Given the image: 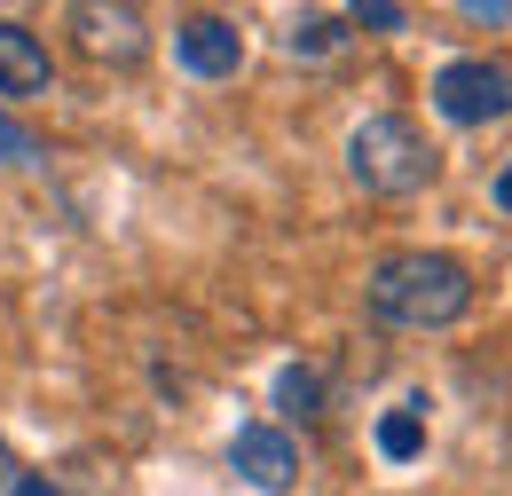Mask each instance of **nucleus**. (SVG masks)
<instances>
[{
  "label": "nucleus",
  "mask_w": 512,
  "mask_h": 496,
  "mask_svg": "<svg viewBox=\"0 0 512 496\" xmlns=\"http://www.w3.org/2000/svg\"><path fill=\"white\" fill-rule=\"evenodd\" d=\"M355 32H347V16H300L292 32H284V48L292 56H331V48H347Z\"/></svg>",
  "instance_id": "obj_10"
},
{
  "label": "nucleus",
  "mask_w": 512,
  "mask_h": 496,
  "mask_svg": "<svg viewBox=\"0 0 512 496\" xmlns=\"http://www.w3.org/2000/svg\"><path fill=\"white\" fill-rule=\"evenodd\" d=\"M347 166H355V182L371 189V197H418V189L434 182V142H426V126L402 119V111H379V119H363L347 134Z\"/></svg>",
  "instance_id": "obj_2"
},
{
  "label": "nucleus",
  "mask_w": 512,
  "mask_h": 496,
  "mask_svg": "<svg viewBox=\"0 0 512 496\" xmlns=\"http://www.w3.org/2000/svg\"><path fill=\"white\" fill-rule=\"evenodd\" d=\"M174 56H182V71H197V79H237L245 32H237L229 16H190V24L174 32Z\"/></svg>",
  "instance_id": "obj_6"
},
{
  "label": "nucleus",
  "mask_w": 512,
  "mask_h": 496,
  "mask_svg": "<svg viewBox=\"0 0 512 496\" xmlns=\"http://www.w3.org/2000/svg\"><path fill=\"white\" fill-rule=\"evenodd\" d=\"M465 24H512V0H465Z\"/></svg>",
  "instance_id": "obj_13"
},
{
  "label": "nucleus",
  "mask_w": 512,
  "mask_h": 496,
  "mask_svg": "<svg viewBox=\"0 0 512 496\" xmlns=\"http://www.w3.org/2000/svg\"><path fill=\"white\" fill-rule=\"evenodd\" d=\"M229 473L253 481L260 496L292 489V481H300V441L284 434V426H237V441H229Z\"/></svg>",
  "instance_id": "obj_4"
},
{
  "label": "nucleus",
  "mask_w": 512,
  "mask_h": 496,
  "mask_svg": "<svg viewBox=\"0 0 512 496\" xmlns=\"http://www.w3.org/2000/svg\"><path fill=\"white\" fill-rule=\"evenodd\" d=\"M410 24V8H394V0H355L347 8V32H402Z\"/></svg>",
  "instance_id": "obj_11"
},
{
  "label": "nucleus",
  "mask_w": 512,
  "mask_h": 496,
  "mask_svg": "<svg viewBox=\"0 0 512 496\" xmlns=\"http://www.w3.org/2000/svg\"><path fill=\"white\" fill-rule=\"evenodd\" d=\"M8 496H64V489H56L48 473H16V481H8Z\"/></svg>",
  "instance_id": "obj_14"
},
{
  "label": "nucleus",
  "mask_w": 512,
  "mask_h": 496,
  "mask_svg": "<svg viewBox=\"0 0 512 496\" xmlns=\"http://www.w3.org/2000/svg\"><path fill=\"white\" fill-rule=\"evenodd\" d=\"M48 79H56V63H48V48H40V32L0 24V95L32 103V95H48Z\"/></svg>",
  "instance_id": "obj_7"
},
{
  "label": "nucleus",
  "mask_w": 512,
  "mask_h": 496,
  "mask_svg": "<svg viewBox=\"0 0 512 496\" xmlns=\"http://www.w3.org/2000/svg\"><path fill=\"white\" fill-rule=\"evenodd\" d=\"M71 32H79V48L95 63H142V48H150L142 8H103V0H79L71 8Z\"/></svg>",
  "instance_id": "obj_5"
},
{
  "label": "nucleus",
  "mask_w": 512,
  "mask_h": 496,
  "mask_svg": "<svg viewBox=\"0 0 512 496\" xmlns=\"http://www.w3.org/2000/svg\"><path fill=\"white\" fill-rule=\"evenodd\" d=\"M434 111L449 126H497L512 119V63H489V56H457L434 71Z\"/></svg>",
  "instance_id": "obj_3"
},
{
  "label": "nucleus",
  "mask_w": 512,
  "mask_h": 496,
  "mask_svg": "<svg viewBox=\"0 0 512 496\" xmlns=\"http://www.w3.org/2000/svg\"><path fill=\"white\" fill-rule=\"evenodd\" d=\"M0 158H8V166H32V134L16 119H0Z\"/></svg>",
  "instance_id": "obj_12"
},
{
  "label": "nucleus",
  "mask_w": 512,
  "mask_h": 496,
  "mask_svg": "<svg viewBox=\"0 0 512 496\" xmlns=\"http://www.w3.org/2000/svg\"><path fill=\"white\" fill-rule=\"evenodd\" d=\"M418 449H426V402H394L379 418V457L386 465H410Z\"/></svg>",
  "instance_id": "obj_8"
},
{
  "label": "nucleus",
  "mask_w": 512,
  "mask_h": 496,
  "mask_svg": "<svg viewBox=\"0 0 512 496\" xmlns=\"http://www.w3.org/2000/svg\"><path fill=\"white\" fill-rule=\"evenodd\" d=\"M363 308L386 331H449L457 315L473 308V268L449 260V252H394V260L371 268Z\"/></svg>",
  "instance_id": "obj_1"
},
{
  "label": "nucleus",
  "mask_w": 512,
  "mask_h": 496,
  "mask_svg": "<svg viewBox=\"0 0 512 496\" xmlns=\"http://www.w3.org/2000/svg\"><path fill=\"white\" fill-rule=\"evenodd\" d=\"M276 410L300 418V426L323 418V371H316V363H284V371H276Z\"/></svg>",
  "instance_id": "obj_9"
},
{
  "label": "nucleus",
  "mask_w": 512,
  "mask_h": 496,
  "mask_svg": "<svg viewBox=\"0 0 512 496\" xmlns=\"http://www.w3.org/2000/svg\"><path fill=\"white\" fill-rule=\"evenodd\" d=\"M8 481H16V457H8V441H0V496H8Z\"/></svg>",
  "instance_id": "obj_16"
},
{
  "label": "nucleus",
  "mask_w": 512,
  "mask_h": 496,
  "mask_svg": "<svg viewBox=\"0 0 512 496\" xmlns=\"http://www.w3.org/2000/svg\"><path fill=\"white\" fill-rule=\"evenodd\" d=\"M489 197H497V213H512V158L497 166V182H489Z\"/></svg>",
  "instance_id": "obj_15"
}]
</instances>
